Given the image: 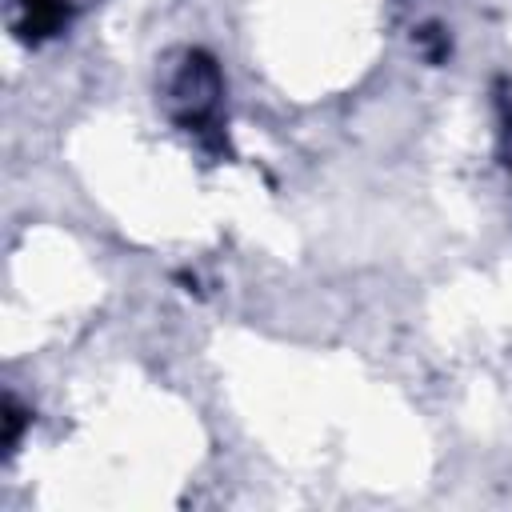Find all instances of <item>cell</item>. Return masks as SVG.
Here are the masks:
<instances>
[{"label":"cell","instance_id":"obj_1","mask_svg":"<svg viewBox=\"0 0 512 512\" xmlns=\"http://www.w3.org/2000/svg\"><path fill=\"white\" fill-rule=\"evenodd\" d=\"M220 72L212 64V56L204 52H184V64L176 68L172 84H168V104L172 116L184 132H192L204 148H224V136L216 128L220 120Z\"/></svg>","mask_w":512,"mask_h":512},{"label":"cell","instance_id":"obj_4","mask_svg":"<svg viewBox=\"0 0 512 512\" xmlns=\"http://www.w3.org/2000/svg\"><path fill=\"white\" fill-rule=\"evenodd\" d=\"M504 140H508V168H512V92L504 96Z\"/></svg>","mask_w":512,"mask_h":512},{"label":"cell","instance_id":"obj_3","mask_svg":"<svg viewBox=\"0 0 512 512\" xmlns=\"http://www.w3.org/2000/svg\"><path fill=\"white\" fill-rule=\"evenodd\" d=\"M4 424H8V428H4V444L12 448V444H16V436H20V428H24V412L16 408V400H12V396L4 400Z\"/></svg>","mask_w":512,"mask_h":512},{"label":"cell","instance_id":"obj_2","mask_svg":"<svg viewBox=\"0 0 512 512\" xmlns=\"http://www.w3.org/2000/svg\"><path fill=\"white\" fill-rule=\"evenodd\" d=\"M20 16V32L28 40L56 36L68 24V0H12Z\"/></svg>","mask_w":512,"mask_h":512}]
</instances>
